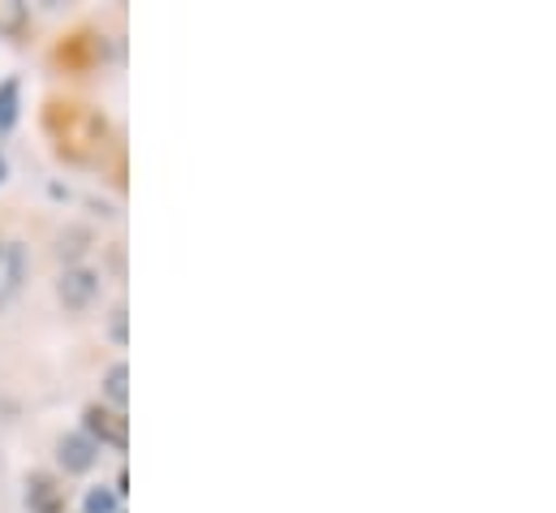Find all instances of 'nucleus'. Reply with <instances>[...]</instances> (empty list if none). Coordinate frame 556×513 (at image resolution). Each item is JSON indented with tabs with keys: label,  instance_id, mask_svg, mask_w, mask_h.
Segmentation results:
<instances>
[{
	"label": "nucleus",
	"instance_id": "obj_1",
	"mask_svg": "<svg viewBox=\"0 0 556 513\" xmlns=\"http://www.w3.org/2000/svg\"><path fill=\"white\" fill-rule=\"evenodd\" d=\"M83 436H91L96 445L126 449V445H130V423H126V414H117V410L91 401V405L83 410Z\"/></svg>",
	"mask_w": 556,
	"mask_h": 513
},
{
	"label": "nucleus",
	"instance_id": "obj_2",
	"mask_svg": "<svg viewBox=\"0 0 556 513\" xmlns=\"http://www.w3.org/2000/svg\"><path fill=\"white\" fill-rule=\"evenodd\" d=\"M56 293H61V302L70 311H87L96 302V293H100V272H91V267H65L61 280H56Z\"/></svg>",
	"mask_w": 556,
	"mask_h": 513
},
{
	"label": "nucleus",
	"instance_id": "obj_3",
	"mask_svg": "<svg viewBox=\"0 0 556 513\" xmlns=\"http://www.w3.org/2000/svg\"><path fill=\"white\" fill-rule=\"evenodd\" d=\"M56 462L65 466V475H87L96 462H100V445L83 431H65L56 440Z\"/></svg>",
	"mask_w": 556,
	"mask_h": 513
},
{
	"label": "nucleus",
	"instance_id": "obj_4",
	"mask_svg": "<svg viewBox=\"0 0 556 513\" xmlns=\"http://www.w3.org/2000/svg\"><path fill=\"white\" fill-rule=\"evenodd\" d=\"M22 280H26V251L17 242H9V247H0V306L22 289Z\"/></svg>",
	"mask_w": 556,
	"mask_h": 513
},
{
	"label": "nucleus",
	"instance_id": "obj_5",
	"mask_svg": "<svg viewBox=\"0 0 556 513\" xmlns=\"http://www.w3.org/2000/svg\"><path fill=\"white\" fill-rule=\"evenodd\" d=\"M26 505H30V513H65V492L48 475H30L26 479Z\"/></svg>",
	"mask_w": 556,
	"mask_h": 513
},
{
	"label": "nucleus",
	"instance_id": "obj_6",
	"mask_svg": "<svg viewBox=\"0 0 556 513\" xmlns=\"http://www.w3.org/2000/svg\"><path fill=\"white\" fill-rule=\"evenodd\" d=\"M104 397L117 405V414H126V401H130V367L126 363H113L109 376H104Z\"/></svg>",
	"mask_w": 556,
	"mask_h": 513
},
{
	"label": "nucleus",
	"instance_id": "obj_7",
	"mask_svg": "<svg viewBox=\"0 0 556 513\" xmlns=\"http://www.w3.org/2000/svg\"><path fill=\"white\" fill-rule=\"evenodd\" d=\"M17 109H22V83L17 78H4L0 83V134L17 126Z\"/></svg>",
	"mask_w": 556,
	"mask_h": 513
},
{
	"label": "nucleus",
	"instance_id": "obj_8",
	"mask_svg": "<svg viewBox=\"0 0 556 513\" xmlns=\"http://www.w3.org/2000/svg\"><path fill=\"white\" fill-rule=\"evenodd\" d=\"M117 505H122V497L113 488H104V484L83 497V513H117Z\"/></svg>",
	"mask_w": 556,
	"mask_h": 513
},
{
	"label": "nucleus",
	"instance_id": "obj_9",
	"mask_svg": "<svg viewBox=\"0 0 556 513\" xmlns=\"http://www.w3.org/2000/svg\"><path fill=\"white\" fill-rule=\"evenodd\" d=\"M26 26V4L22 0H0V35H17Z\"/></svg>",
	"mask_w": 556,
	"mask_h": 513
},
{
	"label": "nucleus",
	"instance_id": "obj_10",
	"mask_svg": "<svg viewBox=\"0 0 556 513\" xmlns=\"http://www.w3.org/2000/svg\"><path fill=\"white\" fill-rule=\"evenodd\" d=\"M109 337H113L117 346H126V306L113 311V320H109Z\"/></svg>",
	"mask_w": 556,
	"mask_h": 513
},
{
	"label": "nucleus",
	"instance_id": "obj_11",
	"mask_svg": "<svg viewBox=\"0 0 556 513\" xmlns=\"http://www.w3.org/2000/svg\"><path fill=\"white\" fill-rule=\"evenodd\" d=\"M4 173H9V164H4V155H0V182H4Z\"/></svg>",
	"mask_w": 556,
	"mask_h": 513
}]
</instances>
